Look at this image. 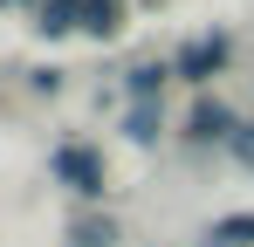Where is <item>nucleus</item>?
Returning <instances> with one entry per match:
<instances>
[{
  "label": "nucleus",
  "mask_w": 254,
  "mask_h": 247,
  "mask_svg": "<svg viewBox=\"0 0 254 247\" xmlns=\"http://www.w3.org/2000/svg\"><path fill=\"white\" fill-rule=\"evenodd\" d=\"M213 241H254V213H234V220H220V227H213Z\"/></svg>",
  "instance_id": "nucleus-7"
},
{
  "label": "nucleus",
  "mask_w": 254,
  "mask_h": 247,
  "mask_svg": "<svg viewBox=\"0 0 254 247\" xmlns=\"http://www.w3.org/2000/svg\"><path fill=\"white\" fill-rule=\"evenodd\" d=\"M124 137H130V144H151V137H158V103H130Z\"/></svg>",
  "instance_id": "nucleus-6"
},
{
  "label": "nucleus",
  "mask_w": 254,
  "mask_h": 247,
  "mask_svg": "<svg viewBox=\"0 0 254 247\" xmlns=\"http://www.w3.org/2000/svg\"><path fill=\"white\" fill-rule=\"evenodd\" d=\"M117 28H124V0H83V35L110 41Z\"/></svg>",
  "instance_id": "nucleus-4"
},
{
  "label": "nucleus",
  "mask_w": 254,
  "mask_h": 247,
  "mask_svg": "<svg viewBox=\"0 0 254 247\" xmlns=\"http://www.w3.org/2000/svg\"><path fill=\"white\" fill-rule=\"evenodd\" d=\"M234 158H248V165H254V124L241 130V137H234Z\"/></svg>",
  "instance_id": "nucleus-9"
},
{
  "label": "nucleus",
  "mask_w": 254,
  "mask_h": 247,
  "mask_svg": "<svg viewBox=\"0 0 254 247\" xmlns=\"http://www.w3.org/2000/svg\"><path fill=\"white\" fill-rule=\"evenodd\" d=\"M110 241H117V227H110V220H103V227H96V220L76 227V247H110Z\"/></svg>",
  "instance_id": "nucleus-8"
},
{
  "label": "nucleus",
  "mask_w": 254,
  "mask_h": 247,
  "mask_svg": "<svg viewBox=\"0 0 254 247\" xmlns=\"http://www.w3.org/2000/svg\"><path fill=\"white\" fill-rule=\"evenodd\" d=\"M165 62H137V69H130V103H151V96H158V89H165Z\"/></svg>",
  "instance_id": "nucleus-5"
},
{
  "label": "nucleus",
  "mask_w": 254,
  "mask_h": 247,
  "mask_svg": "<svg viewBox=\"0 0 254 247\" xmlns=\"http://www.w3.org/2000/svg\"><path fill=\"white\" fill-rule=\"evenodd\" d=\"M227 62V35H206V41H192L179 62H172V76H186V82H206L213 69Z\"/></svg>",
  "instance_id": "nucleus-2"
},
{
  "label": "nucleus",
  "mask_w": 254,
  "mask_h": 247,
  "mask_svg": "<svg viewBox=\"0 0 254 247\" xmlns=\"http://www.w3.org/2000/svg\"><path fill=\"white\" fill-rule=\"evenodd\" d=\"M48 165H55V179H62L69 192H83V199H103V158H96V151H83V144H62Z\"/></svg>",
  "instance_id": "nucleus-1"
},
{
  "label": "nucleus",
  "mask_w": 254,
  "mask_h": 247,
  "mask_svg": "<svg viewBox=\"0 0 254 247\" xmlns=\"http://www.w3.org/2000/svg\"><path fill=\"white\" fill-rule=\"evenodd\" d=\"M192 137H199V144H234V137H241V124H234L227 103L199 96V110H192Z\"/></svg>",
  "instance_id": "nucleus-3"
},
{
  "label": "nucleus",
  "mask_w": 254,
  "mask_h": 247,
  "mask_svg": "<svg viewBox=\"0 0 254 247\" xmlns=\"http://www.w3.org/2000/svg\"><path fill=\"white\" fill-rule=\"evenodd\" d=\"M199 247H234V241H213V234H206V241H199Z\"/></svg>",
  "instance_id": "nucleus-10"
}]
</instances>
